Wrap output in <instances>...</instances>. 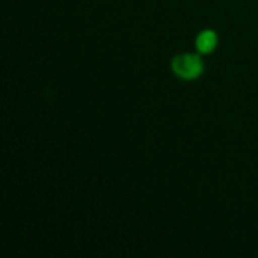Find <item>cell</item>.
I'll return each mask as SVG.
<instances>
[{"label":"cell","mask_w":258,"mask_h":258,"mask_svg":"<svg viewBox=\"0 0 258 258\" xmlns=\"http://www.w3.org/2000/svg\"><path fill=\"white\" fill-rule=\"evenodd\" d=\"M172 69L179 78L195 80L204 73V62L195 53H180L172 60Z\"/></svg>","instance_id":"6da1fadb"},{"label":"cell","mask_w":258,"mask_h":258,"mask_svg":"<svg viewBox=\"0 0 258 258\" xmlns=\"http://www.w3.org/2000/svg\"><path fill=\"white\" fill-rule=\"evenodd\" d=\"M216 44H218V36H216V32H212V30H204V32L197 37V48L202 53H211L216 48Z\"/></svg>","instance_id":"7a4b0ae2"}]
</instances>
